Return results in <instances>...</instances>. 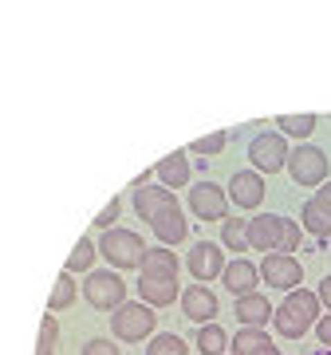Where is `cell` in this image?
I'll return each mask as SVG.
<instances>
[{
	"mask_svg": "<svg viewBox=\"0 0 331 355\" xmlns=\"http://www.w3.org/2000/svg\"><path fill=\"white\" fill-rule=\"evenodd\" d=\"M158 328V316H154L150 304H142V300H123L118 308H111V331H115V340L123 343H142L146 336H154Z\"/></svg>",
	"mask_w": 331,
	"mask_h": 355,
	"instance_id": "obj_1",
	"label": "cell"
},
{
	"mask_svg": "<svg viewBox=\"0 0 331 355\" xmlns=\"http://www.w3.org/2000/svg\"><path fill=\"white\" fill-rule=\"evenodd\" d=\"M99 257H107V265H115V268H138L142 253H146V245H142L138 233H130V229H102V237H99Z\"/></svg>",
	"mask_w": 331,
	"mask_h": 355,
	"instance_id": "obj_2",
	"label": "cell"
},
{
	"mask_svg": "<svg viewBox=\"0 0 331 355\" xmlns=\"http://www.w3.org/2000/svg\"><path fill=\"white\" fill-rule=\"evenodd\" d=\"M83 296H87L91 308L99 312H111L127 300V280L111 272V268H99V272H87V284H83Z\"/></svg>",
	"mask_w": 331,
	"mask_h": 355,
	"instance_id": "obj_3",
	"label": "cell"
},
{
	"mask_svg": "<svg viewBox=\"0 0 331 355\" xmlns=\"http://www.w3.org/2000/svg\"><path fill=\"white\" fill-rule=\"evenodd\" d=\"M256 272H260V280H265L268 288H276V292H292L304 284V265L292 253H265Z\"/></svg>",
	"mask_w": 331,
	"mask_h": 355,
	"instance_id": "obj_4",
	"label": "cell"
},
{
	"mask_svg": "<svg viewBox=\"0 0 331 355\" xmlns=\"http://www.w3.org/2000/svg\"><path fill=\"white\" fill-rule=\"evenodd\" d=\"M284 166H288V174H292L296 186H319L328 178V154L319 150V146H312V142L288 150V162Z\"/></svg>",
	"mask_w": 331,
	"mask_h": 355,
	"instance_id": "obj_5",
	"label": "cell"
},
{
	"mask_svg": "<svg viewBox=\"0 0 331 355\" xmlns=\"http://www.w3.org/2000/svg\"><path fill=\"white\" fill-rule=\"evenodd\" d=\"M249 158H253L256 174H276V170H284V162H288V142H284V135L260 130V135L249 139Z\"/></svg>",
	"mask_w": 331,
	"mask_h": 355,
	"instance_id": "obj_6",
	"label": "cell"
},
{
	"mask_svg": "<svg viewBox=\"0 0 331 355\" xmlns=\"http://www.w3.org/2000/svg\"><path fill=\"white\" fill-rule=\"evenodd\" d=\"M190 209L197 221H225L229 217V193L217 182H197L190 190Z\"/></svg>",
	"mask_w": 331,
	"mask_h": 355,
	"instance_id": "obj_7",
	"label": "cell"
},
{
	"mask_svg": "<svg viewBox=\"0 0 331 355\" xmlns=\"http://www.w3.org/2000/svg\"><path fill=\"white\" fill-rule=\"evenodd\" d=\"M217 312H221V304H217V296L209 292V284H190V288L181 292V316L193 320V324H209V320H217Z\"/></svg>",
	"mask_w": 331,
	"mask_h": 355,
	"instance_id": "obj_8",
	"label": "cell"
},
{
	"mask_svg": "<svg viewBox=\"0 0 331 355\" xmlns=\"http://www.w3.org/2000/svg\"><path fill=\"white\" fill-rule=\"evenodd\" d=\"M190 272H193V280H202V284H209V280H217L221 277V268H225V253H221V245H213V241H197L190 249Z\"/></svg>",
	"mask_w": 331,
	"mask_h": 355,
	"instance_id": "obj_9",
	"label": "cell"
},
{
	"mask_svg": "<svg viewBox=\"0 0 331 355\" xmlns=\"http://www.w3.org/2000/svg\"><path fill=\"white\" fill-rule=\"evenodd\" d=\"M229 202L237 209H256V205L265 202V178L256 174V170H237L229 178Z\"/></svg>",
	"mask_w": 331,
	"mask_h": 355,
	"instance_id": "obj_10",
	"label": "cell"
},
{
	"mask_svg": "<svg viewBox=\"0 0 331 355\" xmlns=\"http://www.w3.org/2000/svg\"><path fill=\"white\" fill-rule=\"evenodd\" d=\"M221 284H225L233 296H244V292H256L260 272H256V265L249 261V257H237V261H225V268H221Z\"/></svg>",
	"mask_w": 331,
	"mask_h": 355,
	"instance_id": "obj_11",
	"label": "cell"
},
{
	"mask_svg": "<svg viewBox=\"0 0 331 355\" xmlns=\"http://www.w3.org/2000/svg\"><path fill=\"white\" fill-rule=\"evenodd\" d=\"M150 229H154V237H158V241L174 249V245L186 241V233H190V221H186V214H181V205H170L166 214H158V217L150 221Z\"/></svg>",
	"mask_w": 331,
	"mask_h": 355,
	"instance_id": "obj_12",
	"label": "cell"
},
{
	"mask_svg": "<svg viewBox=\"0 0 331 355\" xmlns=\"http://www.w3.org/2000/svg\"><path fill=\"white\" fill-rule=\"evenodd\" d=\"M170 205H178V198L166 190V186H150V182H146V186L134 190V209H138L142 221H154V217L166 214Z\"/></svg>",
	"mask_w": 331,
	"mask_h": 355,
	"instance_id": "obj_13",
	"label": "cell"
},
{
	"mask_svg": "<svg viewBox=\"0 0 331 355\" xmlns=\"http://www.w3.org/2000/svg\"><path fill=\"white\" fill-rule=\"evenodd\" d=\"M276 221H280L276 214L249 217V221H244V241H249V249H256V253H272V249H276Z\"/></svg>",
	"mask_w": 331,
	"mask_h": 355,
	"instance_id": "obj_14",
	"label": "cell"
},
{
	"mask_svg": "<svg viewBox=\"0 0 331 355\" xmlns=\"http://www.w3.org/2000/svg\"><path fill=\"white\" fill-rule=\"evenodd\" d=\"M138 300L150 308H166L178 300V277H138Z\"/></svg>",
	"mask_w": 331,
	"mask_h": 355,
	"instance_id": "obj_15",
	"label": "cell"
},
{
	"mask_svg": "<svg viewBox=\"0 0 331 355\" xmlns=\"http://www.w3.org/2000/svg\"><path fill=\"white\" fill-rule=\"evenodd\" d=\"M154 174H158V182H162L166 190H181V186H190V150L166 154L162 162L154 166Z\"/></svg>",
	"mask_w": 331,
	"mask_h": 355,
	"instance_id": "obj_16",
	"label": "cell"
},
{
	"mask_svg": "<svg viewBox=\"0 0 331 355\" xmlns=\"http://www.w3.org/2000/svg\"><path fill=\"white\" fill-rule=\"evenodd\" d=\"M237 320H241V328H265L268 320H272L268 296H260V292H244V296H237Z\"/></svg>",
	"mask_w": 331,
	"mask_h": 355,
	"instance_id": "obj_17",
	"label": "cell"
},
{
	"mask_svg": "<svg viewBox=\"0 0 331 355\" xmlns=\"http://www.w3.org/2000/svg\"><path fill=\"white\" fill-rule=\"evenodd\" d=\"M280 308L288 312V316L300 320L304 328H312V324L319 320V296H316V292H307V288H292V292H284V304H280Z\"/></svg>",
	"mask_w": 331,
	"mask_h": 355,
	"instance_id": "obj_18",
	"label": "cell"
},
{
	"mask_svg": "<svg viewBox=\"0 0 331 355\" xmlns=\"http://www.w3.org/2000/svg\"><path fill=\"white\" fill-rule=\"evenodd\" d=\"M138 268H142V277H178V253L170 245H154V249L142 253Z\"/></svg>",
	"mask_w": 331,
	"mask_h": 355,
	"instance_id": "obj_19",
	"label": "cell"
},
{
	"mask_svg": "<svg viewBox=\"0 0 331 355\" xmlns=\"http://www.w3.org/2000/svg\"><path fill=\"white\" fill-rule=\"evenodd\" d=\"M197 352L202 355H225L229 352V331L221 328L217 320H209V324H197Z\"/></svg>",
	"mask_w": 331,
	"mask_h": 355,
	"instance_id": "obj_20",
	"label": "cell"
},
{
	"mask_svg": "<svg viewBox=\"0 0 331 355\" xmlns=\"http://www.w3.org/2000/svg\"><path fill=\"white\" fill-rule=\"evenodd\" d=\"M300 225H304L312 237H331V214L316 202V198H307V202L300 205Z\"/></svg>",
	"mask_w": 331,
	"mask_h": 355,
	"instance_id": "obj_21",
	"label": "cell"
},
{
	"mask_svg": "<svg viewBox=\"0 0 331 355\" xmlns=\"http://www.w3.org/2000/svg\"><path fill=\"white\" fill-rule=\"evenodd\" d=\"M75 304V272H60V280H55V288H51L48 296V312H64V308Z\"/></svg>",
	"mask_w": 331,
	"mask_h": 355,
	"instance_id": "obj_22",
	"label": "cell"
},
{
	"mask_svg": "<svg viewBox=\"0 0 331 355\" xmlns=\"http://www.w3.org/2000/svg\"><path fill=\"white\" fill-rule=\"evenodd\" d=\"M265 343H272L265 328H241L229 340V347H233V355H249V352H256V347H265Z\"/></svg>",
	"mask_w": 331,
	"mask_h": 355,
	"instance_id": "obj_23",
	"label": "cell"
},
{
	"mask_svg": "<svg viewBox=\"0 0 331 355\" xmlns=\"http://www.w3.org/2000/svg\"><path fill=\"white\" fill-rule=\"evenodd\" d=\"M296 249H300V221L280 217L276 221V249L272 253H296Z\"/></svg>",
	"mask_w": 331,
	"mask_h": 355,
	"instance_id": "obj_24",
	"label": "cell"
},
{
	"mask_svg": "<svg viewBox=\"0 0 331 355\" xmlns=\"http://www.w3.org/2000/svg\"><path fill=\"white\" fill-rule=\"evenodd\" d=\"M146 355H186V340L178 331H158V336H150Z\"/></svg>",
	"mask_w": 331,
	"mask_h": 355,
	"instance_id": "obj_25",
	"label": "cell"
},
{
	"mask_svg": "<svg viewBox=\"0 0 331 355\" xmlns=\"http://www.w3.org/2000/svg\"><path fill=\"white\" fill-rule=\"evenodd\" d=\"M276 127H280L284 135H292V139H307V135L316 130V114H280Z\"/></svg>",
	"mask_w": 331,
	"mask_h": 355,
	"instance_id": "obj_26",
	"label": "cell"
},
{
	"mask_svg": "<svg viewBox=\"0 0 331 355\" xmlns=\"http://www.w3.org/2000/svg\"><path fill=\"white\" fill-rule=\"evenodd\" d=\"M95 257H99L95 241H91V237H79V245L71 249V257H67V272H87Z\"/></svg>",
	"mask_w": 331,
	"mask_h": 355,
	"instance_id": "obj_27",
	"label": "cell"
},
{
	"mask_svg": "<svg viewBox=\"0 0 331 355\" xmlns=\"http://www.w3.org/2000/svg\"><path fill=\"white\" fill-rule=\"evenodd\" d=\"M221 245L233 249V253H244L249 241H244V221H221Z\"/></svg>",
	"mask_w": 331,
	"mask_h": 355,
	"instance_id": "obj_28",
	"label": "cell"
},
{
	"mask_svg": "<svg viewBox=\"0 0 331 355\" xmlns=\"http://www.w3.org/2000/svg\"><path fill=\"white\" fill-rule=\"evenodd\" d=\"M229 146V135L225 130H213V135H205V139H197L190 146V154H205V158H213V154H221Z\"/></svg>",
	"mask_w": 331,
	"mask_h": 355,
	"instance_id": "obj_29",
	"label": "cell"
},
{
	"mask_svg": "<svg viewBox=\"0 0 331 355\" xmlns=\"http://www.w3.org/2000/svg\"><path fill=\"white\" fill-rule=\"evenodd\" d=\"M55 340H60V324H55V316H44V324H39V347H36V355H55Z\"/></svg>",
	"mask_w": 331,
	"mask_h": 355,
	"instance_id": "obj_30",
	"label": "cell"
},
{
	"mask_svg": "<svg viewBox=\"0 0 331 355\" xmlns=\"http://www.w3.org/2000/svg\"><path fill=\"white\" fill-rule=\"evenodd\" d=\"M79 355H123V352H118V347H115L111 340H87Z\"/></svg>",
	"mask_w": 331,
	"mask_h": 355,
	"instance_id": "obj_31",
	"label": "cell"
},
{
	"mask_svg": "<svg viewBox=\"0 0 331 355\" xmlns=\"http://www.w3.org/2000/svg\"><path fill=\"white\" fill-rule=\"evenodd\" d=\"M118 209H123V202H118V198H111V205H107L99 217H95V229H111V225L118 221Z\"/></svg>",
	"mask_w": 331,
	"mask_h": 355,
	"instance_id": "obj_32",
	"label": "cell"
},
{
	"mask_svg": "<svg viewBox=\"0 0 331 355\" xmlns=\"http://www.w3.org/2000/svg\"><path fill=\"white\" fill-rule=\"evenodd\" d=\"M316 336H319V343H323V347H331V312L316 320Z\"/></svg>",
	"mask_w": 331,
	"mask_h": 355,
	"instance_id": "obj_33",
	"label": "cell"
},
{
	"mask_svg": "<svg viewBox=\"0 0 331 355\" xmlns=\"http://www.w3.org/2000/svg\"><path fill=\"white\" fill-rule=\"evenodd\" d=\"M316 296H319V308H328V312H331V272L319 280V292H316Z\"/></svg>",
	"mask_w": 331,
	"mask_h": 355,
	"instance_id": "obj_34",
	"label": "cell"
},
{
	"mask_svg": "<svg viewBox=\"0 0 331 355\" xmlns=\"http://www.w3.org/2000/svg\"><path fill=\"white\" fill-rule=\"evenodd\" d=\"M316 202H319V205H323V209L331 214V182H328V178L319 182V190H316Z\"/></svg>",
	"mask_w": 331,
	"mask_h": 355,
	"instance_id": "obj_35",
	"label": "cell"
},
{
	"mask_svg": "<svg viewBox=\"0 0 331 355\" xmlns=\"http://www.w3.org/2000/svg\"><path fill=\"white\" fill-rule=\"evenodd\" d=\"M249 355H280V347H276V343H265V347H256V352H249Z\"/></svg>",
	"mask_w": 331,
	"mask_h": 355,
	"instance_id": "obj_36",
	"label": "cell"
}]
</instances>
